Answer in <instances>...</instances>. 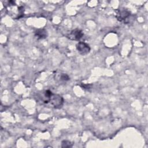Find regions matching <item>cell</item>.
Returning a JSON list of instances; mask_svg holds the SVG:
<instances>
[{
  "mask_svg": "<svg viewBox=\"0 0 148 148\" xmlns=\"http://www.w3.org/2000/svg\"><path fill=\"white\" fill-rule=\"evenodd\" d=\"M35 36L38 39H42L47 37V33L45 29H39L35 32Z\"/></svg>",
  "mask_w": 148,
  "mask_h": 148,
  "instance_id": "obj_6",
  "label": "cell"
},
{
  "mask_svg": "<svg viewBox=\"0 0 148 148\" xmlns=\"http://www.w3.org/2000/svg\"><path fill=\"white\" fill-rule=\"evenodd\" d=\"M61 80H64V81H66V80H69V77L68 75L65 74V73H62L61 75Z\"/></svg>",
  "mask_w": 148,
  "mask_h": 148,
  "instance_id": "obj_8",
  "label": "cell"
},
{
  "mask_svg": "<svg viewBox=\"0 0 148 148\" xmlns=\"http://www.w3.org/2000/svg\"><path fill=\"white\" fill-rule=\"evenodd\" d=\"M72 143H71V142L68 140H64L62 142L61 146L62 147H72Z\"/></svg>",
  "mask_w": 148,
  "mask_h": 148,
  "instance_id": "obj_7",
  "label": "cell"
},
{
  "mask_svg": "<svg viewBox=\"0 0 148 148\" xmlns=\"http://www.w3.org/2000/svg\"><path fill=\"white\" fill-rule=\"evenodd\" d=\"M7 13L13 19H19L24 16V8L16 1H8L5 3Z\"/></svg>",
  "mask_w": 148,
  "mask_h": 148,
  "instance_id": "obj_1",
  "label": "cell"
},
{
  "mask_svg": "<svg viewBox=\"0 0 148 148\" xmlns=\"http://www.w3.org/2000/svg\"><path fill=\"white\" fill-rule=\"evenodd\" d=\"M49 102H50L51 105L54 108H59L62 106L64 103V99L61 95L58 94H53L49 100Z\"/></svg>",
  "mask_w": 148,
  "mask_h": 148,
  "instance_id": "obj_3",
  "label": "cell"
},
{
  "mask_svg": "<svg viewBox=\"0 0 148 148\" xmlns=\"http://www.w3.org/2000/svg\"><path fill=\"white\" fill-rule=\"evenodd\" d=\"M76 46L78 52L82 56L87 55L90 51V46L85 42H79L76 44Z\"/></svg>",
  "mask_w": 148,
  "mask_h": 148,
  "instance_id": "obj_4",
  "label": "cell"
},
{
  "mask_svg": "<svg viewBox=\"0 0 148 148\" xmlns=\"http://www.w3.org/2000/svg\"><path fill=\"white\" fill-rule=\"evenodd\" d=\"M131 14L129 11L125 9H117L116 10V17L120 21L128 23L131 19Z\"/></svg>",
  "mask_w": 148,
  "mask_h": 148,
  "instance_id": "obj_2",
  "label": "cell"
},
{
  "mask_svg": "<svg viewBox=\"0 0 148 148\" xmlns=\"http://www.w3.org/2000/svg\"><path fill=\"white\" fill-rule=\"evenodd\" d=\"M83 35L84 34L82 30L79 29H75L70 32V34L67 36V37L71 40H77L80 39Z\"/></svg>",
  "mask_w": 148,
  "mask_h": 148,
  "instance_id": "obj_5",
  "label": "cell"
}]
</instances>
